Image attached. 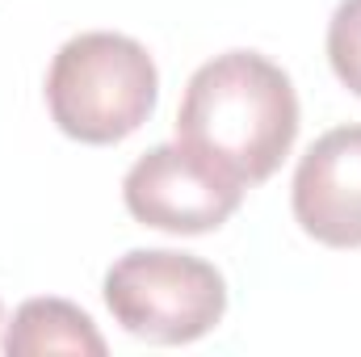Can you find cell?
Masks as SVG:
<instances>
[{
  "mask_svg": "<svg viewBox=\"0 0 361 357\" xmlns=\"http://www.w3.org/2000/svg\"><path fill=\"white\" fill-rule=\"evenodd\" d=\"M298 135V92L257 51H227L202 63L180 97L177 139L244 189L269 181Z\"/></svg>",
  "mask_w": 361,
  "mask_h": 357,
  "instance_id": "obj_1",
  "label": "cell"
},
{
  "mask_svg": "<svg viewBox=\"0 0 361 357\" xmlns=\"http://www.w3.org/2000/svg\"><path fill=\"white\" fill-rule=\"evenodd\" d=\"M160 97V72L143 42L89 30L68 38L47 72V109L76 143H122L135 135Z\"/></svg>",
  "mask_w": 361,
  "mask_h": 357,
  "instance_id": "obj_2",
  "label": "cell"
},
{
  "mask_svg": "<svg viewBox=\"0 0 361 357\" xmlns=\"http://www.w3.org/2000/svg\"><path fill=\"white\" fill-rule=\"evenodd\" d=\"M105 307L122 332L152 345H189L227 311L223 273L177 248H135L105 269Z\"/></svg>",
  "mask_w": 361,
  "mask_h": 357,
  "instance_id": "obj_3",
  "label": "cell"
},
{
  "mask_svg": "<svg viewBox=\"0 0 361 357\" xmlns=\"http://www.w3.org/2000/svg\"><path fill=\"white\" fill-rule=\"evenodd\" d=\"M244 185L214 169L185 143H160L143 152L122 177V202L135 223L173 231V236H206L219 231L244 202Z\"/></svg>",
  "mask_w": 361,
  "mask_h": 357,
  "instance_id": "obj_4",
  "label": "cell"
},
{
  "mask_svg": "<svg viewBox=\"0 0 361 357\" xmlns=\"http://www.w3.org/2000/svg\"><path fill=\"white\" fill-rule=\"evenodd\" d=\"M294 219L328 248H361V122L324 131L294 169Z\"/></svg>",
  "mask_w": 361,
  "mask_h": 357,
  "instance_id": "obj_5",
  "label": "cell"
},
{
  "mask_svg": "<svg viewBox=\"0 0 361 357\" xmlns=\"http://www.w3.org/2000/svg\"><path fill=\"white\" fill-rule=\"evenodd\" d=\"M8 357H38V353H80L105 357V337L97 332L89 311H80L68 298H25L13 311V324L4 332Z\"/></svg>",
  "mask_w": 361,
  "mask_h": 357,
  "instance_id": "obj_6",
  "label": "cell"
},
{
  "mask_svg": "<svg viewBox=\"0 0 361 357\" xmlns=\"http://www.w3.org/2000/svg\"><path fill=\"white\" fill-rule=\"evenodd\" d=\"M328 63L345 89L361 97V0H341L328 21Z\"/></svg>",
  "mask_w": 361,
  "mask_h": 357,
  "instance_id": "obj_7",
  "label": "cell"
}]
</instances>
